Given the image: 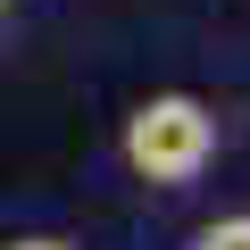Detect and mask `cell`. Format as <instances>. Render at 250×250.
<instances>
[{
  "label": "cell",
  "instance_id": "1",
  "mask_svg": "<svg viewBox=\"0 0 250 250\" xmlns=\"http://www.w3.org/2000/svg\"><path fill=\"white\" fill-rule=\"evenodd\" d=\"M208 159H217V117H208V100H192V92H159V100H142L134 117H125V167H134L142 184H200L208 175Z\"/></svg>",
  "mask_w": 250,
  "mask_h": 250
},
{
  "label": "cell",
  "instance_id": "2",
  "mask_svg": "<svg viewBox=\"0 0 250 250\" xmlns=\"http://www.w3.org/2000/svg\"><path fill=\"white\" fill-rule=\"evenodd\" d=\"M192 250H250V208H233V217H208V225L192 233Z\"/></svg>",
  "mask_w": 250,
  "mask_h": 250
},
{
  "label": "cell",
  "instance_id": "3",
  "mask_svg": "<svg viewBox=\"0 0 250 250\" xmlns=\"http://www.w3.org/2000/svg\"><path fill=\"white\" fill-rule=\"evenodd\" d=\"M9 250H67L59 233H25V242H9Z\"/></svg>",
  "mask_w": 250,
  "mask_h": 250
},
{
  "label": "cell",
  "instance_id": "4",
  "mask_svg": "<svg viewBox=\"0 0 250 250\" xmlns=\"http://www.w3.org/2000/svg\"><path fill=\"white\" fill-rule=\"evenodd\" d=\"M0 17H9V0H0Z\"/></svg>",
  "mask_w": 250,
  "mask_h": 250
}]
</instances>
